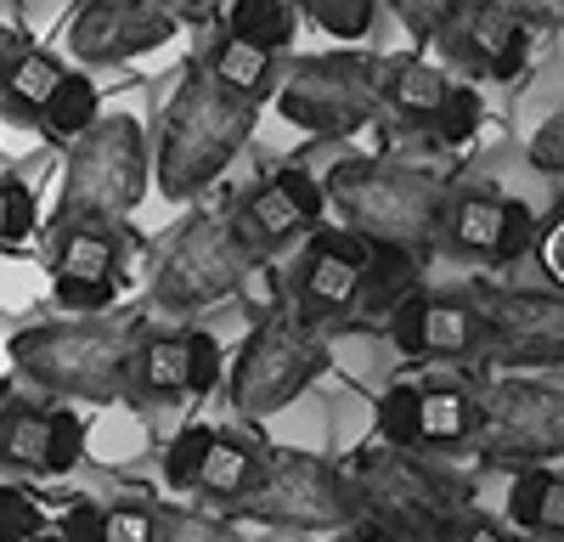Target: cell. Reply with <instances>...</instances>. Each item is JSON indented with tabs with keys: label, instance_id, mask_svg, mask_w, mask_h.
Instances as JSON below:
<instances>
[{
	"label": "cell",
	"instance_id": "6da1fadb",
	"mask_svg": "<svg viewBox=\"0 0 564 542\" xmlns=\"http://www.w3.org/2000/svg\"><path fill=\"white\" fill-rule=\"evenodd\" d=\"M148 328V311H102L68 316V323L18 328L7 356L18 379L45 401H85V406H124L130 390V350Z\"/></svg>",
	"mask_w": 564,
	"mask_h": 542
},
{
	"label": "cell",
	"instance_id": "7a4b0ae2",
	"mask_svg": "<svg viewBox=\"0 0 564 542\" xmlns=\"http://www.w3.org/2000/svg\"><path fill=\"white\" fill-rule=\"evenodd\" d=\"M260 124V102L226 90L198 57L181 68L170 102L159 113V153H153V175H159V193L186 204V198H204L215 181L231 170L249 148V136Z\"/></svg>",
	"mask_w": 564,
	"mask_h": 542
},
{
	"label": "cell",
	"instance_id": "3957f363",
	"mask_svg": "<svg viewBox=\"0 0 564 542\" xmlns=\"http://www.w3.org/2000/svg\"><path fill=\"white\" fill-rule=\"evenodd\" d=\"M327 209L339 226L361 232L367 243H406L430 254L441 243L446 215V181L412 159H379V153H345L322 175Z\"/></svg>",
	"mask_w": 564,
	"mask_h": 542
},
{
	"label": "cell",
	"instance_id": "277c9868",
	"mask_svg": "<svg viewBox=\"0 0 564 542\" xmlns=\"http://www.w3.org/2000/svg\"><path fill=\"white\" fill-rule=\"evenodd\" d=\"M345 475H350L361 520L401 542H435V531L452 514L475 503V480L468 475L446 469L441 458H423V452L384 446V441L356 446L345 458Z\"/></svg>",
	"mask_w": 564,
	"mask_h": 542
},
{
	"label": "cell",
	"instance_id": "5b68a950",
	"mask_svg": "<svg viewBox=\"0 0 564 542\" xmlns=\"http://www.w3.org/2000/svg\"><path fill=\"white\" fill-rule=\"evenodd\" d=\"M327 361H334L327 328H311L289 300H276L249 323L238 356H231L226 395L238 406V419H249V424L276 419L327 373Z\"/></svg>",
	"mask_w": 564,
	"mask_h": 542
},
{
	"label": "cell",
	"instance_id": "8992f818",
	"mask_svg": "<svg viewBox=\"0 0 564 542\" xmlns=\"http://www.w3.org/2000/svg\"><path fill=\"white\" fill-rule=\"evenodd\" d=\"M254 271H265L249 243L231 226V209H193L175 232L153 249L148 265V300L164 316H198L238 289H249Z\"/></svg>",
	"mask_w": 564,
	"mask_h": 542
},
{
	"label": "cell",
	"instance_id": "52a82bcc",
	"mask_svg": "<svg viewBox=\"0 0 564 542\" xmlns=\"http://www.w3.org/2000/svg\"><path fill=\"white\" fill-rule=\"evenodd\" d=\"M384 52H322V57H294L276 79V113L322 142H345L367 124L384 119Z\"/></svg>",
	"mask_w": 564,
	"mask_h": 542
},
{
	"label": "cell",
	"instance_id": "ba28073f",
	"mask_svg": "<svg viewBox=\"0 0 564 542\" xmlns=\"http://www.w3.org/2000/svg\"><path fill=\"white\" fill-rule=\"evenodd\" d=\"M475 395H480V430H475L480 464L513 475V469H553L564 458V379L497 373L475 384Z\"/></svg>",
	"mask_w": 564,
	"mask_h": 542
},
{
	"label": "cell",
	"instance_id": "9c48e42d",
	"mask_svg": "<svg viewBox=\"0 0 564 542\" xmlns=\"http://www.w3.org/2000/svg\"><path fill=\"white\" fill-rule=\"evenodd\" d=\"M231 514L276 531H350L361 520L345 464L300 446H271L260 486L243 503H231Z\"/></svg>",
	"mask_w": 564,
	"mask_h": 542
},
{
	"label": "cell",
	"instance_id": "30bf717a",
	"mask_svg": "<svg viewBox=\"0 0 564 542\" xmlns=\"http://www.w3.org/2000/svg\"><path fill=\"white\" fill-rule=\"evenodd\" d=\"M148 181H153L148 130H141L130 113H102V119L68 148V170H63L57 209H63V215L130 220V209L148 198Z\"/></svg>",
	"mask_w": 564,
	"mask_h": 542
},
{
	"label": "cell",
	"instance_id": "8fae6325",
	"mask_svg": "<svg viewBox=\"0 0 564 542\" xmlns=\"http://www.w3.org/2000/svg\"><path fill=\"white\" fill-rule=\"evenodd\" d=\"M480 311V361L491 373H558L564 368V294L463 283Z\"/></svg>",
	"mask_w": 564,
	"mask_h": 542
},
{
	"label": "cell",
	"instance_id": "7c38bea8",
	"mask_svg": "<svg viewBox=\"0 0 564 542\" xmlns=\"http://www.w3.org/2000/svg\"><path fill=\"white\" fill-rule=\"evenodd\" d=\"M124 260H130L124 220L57 209L52 226H45V278H52V300L68 316L113 311V300L124 289Z\"/></svg>",
	"mask_w": 564,
	"mask_h": 542
},
{
	"label": "cell",
	"instance_id": "4fadbf2b",
	"mask_svg": "<svg viewBox=\"0 0 564 542\" xmlns=\"http://www.w3.org/2000/svg\"><path fill=\"white\" fill-rule=\"evenodd\" d=\"M90 424L79 406L45 395H0V469L63 480L85 464Z\"/></svg>",
	"mask_w": 564,
	"mask_h": 542
},
{
	"label": "cell",
	"instance_id": "5bb4252c",
	"mask_svg": "<svg viewBox=\"0 0 564 542\" xmlns=\"http://www.w3.org/2000/svg\"><path fill=\"white\" fill-rule=\"evenodd\" d=\"M327 187L322 175H311L305 164H282L271 175H260L254 187L231 204V226H238V238L249 243V254L260 265H271L282 249L305 243L316 226H327Z\"/></svg>",
	"mask_w": 564,
	"mask_h": 542
},
{
	"label": "cell",
	"instance_id": "9a60e30c",
	"mask_svg": "<svg viewBox=\"0 0 564 542\" xmlns=\"http://www.w3.org/2000/svg\"><path fill=\"white\" fill-rule=\"evenodd\" d=\"M181 34V7L170 0H79L68 18V57L85 68H113L148 57Z\"/></svg>",
	"mask_w": 564,
	"mask_h": 542
},
{
	"label": "cell",
	"instance_id": "2e32d148",
	"mask_svg": "<svg viewBox=\"0 0 564 542\" xmlns=\"http://www.w3.org/2000/svg\"><path fill=\"white\" fill-rule=\"evenodd\" d=\"M367 265V238L350 226H316L305 238L294 278H289V305L305 316L311 328H345L356 283Z\"/></svg>",
	"mask_w": 564,
	"mask_h": 542
},
{
	"label": "cell",
	"instance_id": "e0dca14e",
	"mask_svg": "<svg viewBox=\"0 0 564 542\" xmlns=\"http://www.w3.org/2000/svg\"><path fill=\"white\" fill-rule=\"evenodd\" d=\"M435 45H441V68L446 74L457 68L468 85H480V79H520V68L531 63L536 29L513 18L502 0H468Z\"/></svg>",
	"mask_w": 564,
	"mask_h": 542
},
{
	"label": "cell",
	"instance_id": "ac0fdd59",
	"mask_svg": "<svg viewBox=\"0 0 564 542\" xmlns=\"http://www.w3.org/2000/svg\"><path fill=\"white\" fill-rule=\"evenodd\" d=\"M390 345L406 361H480V311L463 289H423L390 323Z\"/></svg>",
	"mask_w": 564,
	"mask_h": 542
},
{
	"label": "cell",
	"instance_id": "d6986e66",
	"mask_svg": "<svg viewBox=\"0 0 564 542\" xmlns=\"http://www.w3.org/2000/svg\"><path fill=\"white\" fill-rule=\"evenodd\" d=\"M423 289H430V278H423V249L367 243V265H361V283H356L345 328H356V334H390V323Z\"/></svg>",
	"mask_w": 564,
	"mask_h": 542
},
{
	"label": "cell",
	"instance_id": "ffe728a7",
	"mask_svg": "<svg viewBox=\"0 0 564 542\" xmlns=\"http://www.w3.org/2000/svg\"><path fill=\"white\" fill-rule=\"evenodd\" d=\"M175 401H193L186 395V323L164 328L148 316L135 350H130V390L124 406H175Z\"/></svg>",
	"mask_w": 564,
	"mask_h": 542
},
{
	"label": "cell",
	"instance_id": "44dd1931",
	"mask_svg": "<svg viewBox=\"0 0 564 542\" xmlns=\"http://www.w3.org/2000/svg\"><path fill=\"white\" fill-rule=\"evenodd\" d=\"M502 204L508 193L491 181H457L446 187V215H441V249L457 260H486L497 254V232H502Z\"/></svg>",
	"mask_w": 564,
	"mask_h": 542
},
{
	"label": "cell",
	"instance_id": "7402d4cb",
	"mask_svg": "<svg viewBox=\"0 0 564 542\" xmlns=\"http://www.w3.org/2000/svg\"><path fill=\"white\" fill-rule=\"evenodd\" d=\"M452 85H457V79H452L441 63L412 57V52L384 57V74H379L384 113H395V119L412 124V130H430V124H435V113H441L446 97H452Z\"/></svg>",
	"mask_w": 564,
	"mask_h": 542
},
{
	"label": "cell",
	"instance_id": "603a6c76",
	"mask_svg": "<svg viewBox=\"0 0 564 542\" xmlns=\"http://www.w3.org/2000/svg\"><path fill=\"white\" fill-rule=\"evenodd\" d=\"M198 63H204L226 90H238V97H249V102H260V108L276 97V79H282L276 52L238 40L231 29H209V34L198 40Z\"/></svg>",
	"mask_w": 564,
	"mask_h": 542
},
{
	"label": "cell",
	"instance_id": "cb8c5ba5",
	"mask_svg": "<svg viewBox=\"0 0 564 542\" xmlns=\"http://www.w3.org/2000/svg\"><path fill=\"white\" fill-rule=\"evenodd\" d=\"M475 430H480V395H475V384L423 379V401H417V452L475 446Z\"/></svg>",
	"mask_w": 564,
	"mask_h": 542
},
{
	"label": "cell",
	"instance_id": "d4e9b609",
	"mask_svg": "<svg viewBox=\"0 0 564 542\" xmlns=\"http://www.w3.org/2000/svg\"><path fill=\"white\" fill-rule=\"evenodd\" d=\"M265 441L254 435H238V430H215V446L204 458V475H198V497H215V503H243V497L260 486L265 475Z\"/></svg>",
	"mask_w": 564,
	"mask_h": 542
},
{
	"label": "cell",
	"instance_id": "484cf974",
	"mask_svg": "<svg viewBox=\"0 0 564 542\" xmlns=\"http://www.w3.org/2000/svg\"><path fill=\"white\" fill-rule=\"evenodd\" d=\"M63 74H68V63L57 52H45V45H34V40H18V52L7 57V68H0V113L34 124L45 97L63 85Z\"/></svg>",
	"mask_w": 564,
	"mask_h": 542
},
{
	"label": "cell",
	"instance_id": "4316f807",
	"mask_svg": "<svg viewBox=\"0 0 564 542\" xmlns=\"http://www.w3.org/2000/svg\"><path fill=\"white\" fill-rule=\"evenodd\" d=\"M97 119H102V90H97V79H90L85 68H68L63 85H57L52 97H45V108L34 113V130H40L52 148H74Z\"/></svg>",
	"mask_w": 564,
	"mask_h": 542
},
{
	"label": "cell",
	"instance_id": "83f0119b",
	"mask_svg": "<svg viewBox=\"0 0 564 542\" xmlns=\"http://www.w3.org/2000/svg\"><path fill=\"white\" fill-rule=\"evenodd\" d=\"M220 29H231L249 45H265V52H282V45H294L300 7H294V0H231Z\"/></svg>",
	"mask_w": 564,
	"mask_h": 542
},
{
	"label": "cell",
	"instance_id": "f1b7e54d",
	"mask_svg": "<svg viewBox=\"0 0 564 542\" xmlns=\"http://www.w3.org/2000/svg\"><path fill=\"white\" fill-rule=\"evenodd\" d=\"M294 7H300V18H311L322 34H334L339 45H356V40L372 34L384 0H294Z\"/></svg>",
	"mask_w": 564,
	"mask_h": 542
},
{
	"label": "cell",
	"instance_id": "f546056e",
	"mask_svg": "<svg viewBox=\"0 0 564 542\" xmlns=\"http://www.w3.org/2000/svg\"><path fill=\"white\" fill-rule=\"evenodd\" d=\"M209 446H215V424H186V430H175L170 446L159 452L164 486H170V491H198V475H204Z\"/></svg>",
	"mask_w": 564,
	"mask_h": 542
},
{
	"label": "cell",
	"instance_id": "4dcf8cb0",
	"mask_svg": "<svg viewBox=\"0 0 564 542\" xmlns=\"http://www.w3.org/2000/svg\"><path fill=\"white\" fill-rule=\"evenodd\" d=\"M480 124H486V97L468 79H457L452 85V97H446V108L435 113V124L423 130V136H435V148H468L480 136Z\"/></svg>",
	"mask_w": 564,
	"mask_h": 542
},
{
	"label": "cell",
	"instance_id": "1f68e13d",
	"mask_svg": "<svg viewBox=\"0 0 564 542\" xmlns=\"http://www.w3.org/2000/svg\"><path fill=\"white\" fill-rule=\"evenodd\" d=\"M417 401H423V384H412V379L390 384L379 395V413H372V441L417 452Z\"/></svg>",
	"mask_w": 564,
	"mask_h": 542
},
{
	"label": "cell",
	"instance_id": "d6a6232c",
	"mask_svg": "<svg viewBox=\"0 0 564 542\" xmlns=\"http://www.w3.org/2000/svg\"><path fill=\"white\" fill-rule=\"evenodd\" d=\"M226 368H231V356L220 350V334L186 323V395H193V401L215 395L226 384Z\"/></svg>",
	"mask_w": 564,
	"mask_h": 542
},
{
	"label": "cell",
	"instance_id": "836d02e7",
	"mask_svg": "<svg viewBox=\"0 0 564 542\" xmlns=\"http://www.w3.org/2000/svg\"><path fill=\"white\" fill-rule=\"evenodd\" d=\"M159 542H249V536L231 525V520H220V514L159 503Z\"/></svg>",
	"mask_w": 564,
	"mask_h": 542
},
{
	"label": "cell",
	"instance_id": "e575fe53",
	"mask_svg": "<svg viewBox=\"0 0 564 542\" xmlns=\"http://www.w3.org/2000/svg\"><path fill=\"white\" fill-rule=\"evenodd\" d=\"M45 531V497L23 480L0 486V542H40Z\"/></svg>",
	"mask_w": 564,
	"mask_h": 542
},
{
	"label": "cell",
	"instance_id": "d590c367",
	"mask_svg": "<svg viewBox=\"0 0 564 542\" xmlns=\"http://www.w3.org/2000/svg\"><path fill=\"white\" fill-rule=\"evenodd\" d=\"M536 232H542V215H536V204H531V198H520V193H508V204H502V232H497V254H491V265H520V260L536 249Z\"/></svg>",
	"mask_w": 564,
	"mask_h": 542
},
{
	"label": "cell",
	"instance_id": "8d00e7d4",
	"mask_svg": "<svg viewBox=\"0 0 564 542\" xmlns=\"http://www.w3.org/2000/svg\"><path fill=\"white\" fill-rule=\"evenodd\" d=\"M390 7V18L417 40V45H435L446 29H452V18L468 7V0H384Z\"/></svg>",
	"mask_w": 564,
	"mask_h": 542
},
{
	"label": "cell",
	"instance_id": "74e56055",
	"mask_svg": "<svg viewBox=\"0 0 564 542\" xmlns=\"http://www.w3.org/2000/svg\"><path fill=\"white\" fill-rule=\"evenodd\" d=\"M34 226H40V209H34V193H29V181L18 175H0V249H18L34 238Z\"/></svg>",
	"mask_w": 564,
	"mask_h": 542
},
{
	"label": "cell",
	"instance_id": "f35d334b",
	"mask_svg": "<svg viewBox=\"0 0 564 542\" xmlns=\"http://www.w3.org/2000/svg\"><path fill=\"white\" fill-rule=\"evenodd\" d=\"M525 164L547 181H564V108H553L531 136H525Z\"/></svg>",
	"mask_w": 564,
	"mask_h": 542
},
{
	"label": "cell",
	"instance_id": "ab89813d",
	"mask_svg": "<svg viewBox=\"0 0 564 542\" xmlns=\"http://www.w3.org/2000/svg\"><path fill=\"white\" fill-rule=\"evenodd\" d=\"M108 542H159V503L148 497L108 503Z\"/></svg>",
	"mask_w": 564,
	"mask_h": 542
},
{
	"label": "cell",
	"instance_id": "60d3db41",
	"mask_svg": "<svg viewBox=\"0 0 564 542\" xmlns=\"http://www.w3.org/2000/svg\"><path fill=\"white\" fill-rule=\"evenodd\" d=\"M57 542H108V503L74 497V503L57 514Z\"/></svg>",
	"mask_w": 564,
	"mask_h": 542
},
{
	"label": "cell",
	"instance_id": "b9f144b4",
	"mask_svg": "<svg viewBox=\"0 0 564 542\" xmlns=\"http://www.w3.org/2000/svg\"><path fill=\"white\" fill-rule=\"evenodd\" d=\"M435 542H520V536H513V525H502V520H491V514H480L475 503H468L463 514H452L435 531Z\"/></svg>",
	"mask_w": 564,
	"mask_h": 542
},
{
	"label": "cell",
	"instance_id": "7bdbcfd3",
	"mask_svg": "<svg viewBox=\"0 0 564 542\" xmlns=\"http://www.w3.org/2000/svg\"><path fill=\"white\" fill-rule=\"evenodd\" d=\"M536 265H542V278H547V289H558L564 294V209H553L547 220H542V232H536Z\"/></svg>",
	"mask_w": 564,
	"mask_h": 542
},
{
	"label": "cell",
	"instance_id": "ee69618b",
	"mask_svg": "<svg viewBox=\"0 0 564 542\" xmlns=\"http://www.w3.org/2000/svg\"><path fill=\"white\" fill-rule=\"evenodd\" d=\"M531 536H564V475H553V469L542 480V503H536V531Z\"/></svg>",
	"mask_w": 564,
	"mask_h": 542
},
{
	"label": "cell",
	"instance_id": "f6af8a7d",
	"mask_svg": "<svg viewBox=\"0 0 564 542\" xmlns=\"http://www.w3.org/2000/svg\"><path fill=\"white\" fill-rule=\"evenodd\" d=\"M502 7L520 18V23H531L536 34L542 29H564V0H502Z\"/></svg>",
	"mask_w": 564,
	"mask_h": 542
},
{
	"label": "cell",
	"instance_id": "bcb514c9",
	"mask_svg": "<svg viewBox=\"0 0 564 542\" xmlns=\"http://www.w3.org/2000/svg\"><path fill=\"white\" fill-rule=\"evenodd\" d=\"M339 542H401V536H390V531H379V525H367V520H356L350 531H339Z\"/></svg>",
	"mask_w": 564,
	"mask_h": 542
},
{
	"label": "cell",
	"instance_id": "7dc6e473",
	"mask_svg": "<svg viewBox=\"0 0 564 542\" xmlns=\"http://www.w3.org/2000/svg\"><path fill=\"white\" fill-rule=\"evenodd\" d=\"M18 40H23L18 29H7V23H0V68H7V57L18 52Z\"/></svg>",
	"mask_w": 564,
	"mask_h": 542
},
{
	"label": "cell",
	"instance_id": "c3c4849f",
	"mask_svg": "<svg viewBox=\"0 0 564 542\" xmlns=\"http://www.w3.org/2000/svg\"><path fill=\"white\" fill-rule=\"evenodd\" d=\"M170 7H181V12H186V7H193V0H170Z\"/></svg>",
	"mask_w": 564,
	"mask_h": 542
},
{
	"label": "cell",
	"instance_id": "681fc988",
	"mask_svg": "<svg viewBox=\"0 0 564 542\" xmlns=\"http://www.w3.org/2000/svg\"><path fill=\"white\" fill-rule=\"evenodd\" d=\"M74 7H79V0H74Z\"/></svg>",
	"mask_w": 564,
	"mask_h": 542
}]
</instances>
